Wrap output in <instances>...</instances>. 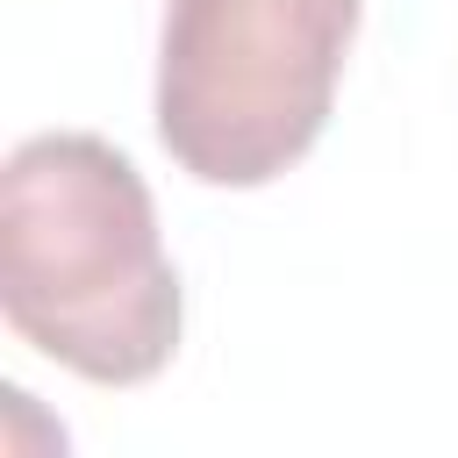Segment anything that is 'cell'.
Returning a JSON list of instances; mask_svg holds the SVG:
<instances>
[{"label": "cell", "instance_id": "obj_1", "mask_svg": "<svg viewBox=\"0 0 458 458\" xmlns=\"http://www.w3.org/2000/svg\"><path fill=\"white\" fill-rule=\"evenodd\" d=\"M0 308L21 344L93 386L172 365L186 293L150 186L107 136L43 129L14 143L0 172Z\"/></svg>", "mask_w": 458, "mask_h": 458}, {"label": "cell", "instance_id": "obj_2", "mask_svg": "<svg viewBox=\"0 0 458 458\" xmlns=\"http://www.w3.org/2000/svg\"><path fill=\"white\" fill-rule=\"evenodd\" d=\"M358 0H165L157 143L200 186H265L329 122Z\"/></svg>", "mask_w": 458, "mask_h": 458}, {"label": "cell", "instance_id": "obj_3", "mask_svg": "<svg viewBox=\"0 0 458 458\" xmlns=\"http://www.w3.org/2000/svg\"><path fill=\"white\" fill-rule=\"evenodd\" d=\"M0 401H7V451L14 458H72L64 422H50L29 386H0Z\"/></svg>", "mask_w": 458, "mask_h": 458}]
</instances>
